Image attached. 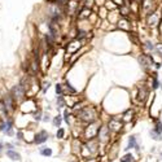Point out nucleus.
I'll return each mask as SVG.
<instances>
[{"label": "nucleus", "instance_id": "obj_22", "mask_svg": "<svg viewBox=\"0 0 162 162\" xmlns=\"http://www.w3.org/2000/svg\"><path fill=\"white\" fill-rule=\"evenodd\" d=\"M113 1L115 4H118V5H122V4H123V0H113Z\"/></svg>", "mask_w": 162, "mask_h": 162}, {"label": "nucleus", "instance_id": "obj_11", "mask_svg": "<svg viewBox=\"0 0 162 162\" xmlns=\"http://www.w3.org/2000/svg\"><path fill=\"white\" fill-rule=\"evenodd\" d=\"M132 161V156L131 154H126L123 158H121V162H131Z\"/></svg>", "mask_w": 162, "mask_h": 162}, {"label": "nucleus", "instance_id": "obj_18", "mask_svg": "<svg viewBox=\"0 0 162 162\" xmlns=\"http://www.w3.org/2000/svg\"><path fill=\"white\" fill-rule=\"evenodd\" d=\"M5 148H7L8 150H13V144H9V143H8L7 145H5Z\"/></svg>", "mask_w": 162, "mask_h": 162}, {"label": "nucleus", "instance_id": "obj_5", "mask_svg": "<svg viewBox=\"0 0 162 162\" xmlns=\"http://www.w3.org/2000/svg\"><path fill=\"white\" fill-rule=\"evenodd\" d=\"M48 136H49V135H48L46 131H40V132L37 135V136H35L34 141H35V144H42V143H44V141H47Z\"/></svg>", "mask_w": 162, "mask_h": 162}, {"label": "nucleus", "instance_id": "obj_1", "mask_svg": "<svg viewBox=\"0 0 162 162\" xmlns=\"http://www.w3.org/2000/svg\"><path fill=\"white\" fill-rule=\"evenodd\" d=\"M79 118L82 121H86V122H93L96 119V110L91 106H86L83 108L82 110L79 112Z\"/></svg>", "mask_w": 162, "mask_h": 162}, {"label": "nucleus", "instance_id": "obj_4", "mask_svg": "<svg viewBox=\"0 0 162 162\" xmlns=\"http://www.w3.org/2000/svg\"><path fill=\"white\" fill-rule=\"evenodd\" d=\"M108 137H109V128L108 127L99 128V139H100V141H106Z\"/></svg>", "mask_w": 162, "mask_h": 162}, {"label": "nucleus", "instance_id": "obj_12", "mask_svg": "<svg viewBox=\"0 0 162 162\" xmlns=\"http://www.w3.org/2000/svg\"><path fill=\"white\" fill-rule=\"evenodd\" d=\"M64 134H65V131L62 128H58V131H57V137L58 139H62L64 137Z\"/></svg>", "mask_w": 162, "mask_h": 162}, {"label": "nucleus", "instance_id": "obj_2", "mask_svg": "<svg viewBox=\"0 0 162 162\" xmlns=\"http://www.w3.org/2000/svg\"><path fill=\"white\" fill-rule=\"evenodd\" d=\"M25 93H26V92H25V89L22 88L21 84H17V86L13 87L11 95L13 96V99H14V100H22V99L25 97Z\"/></svg>", "mask_w": 162, "mask_h": 162}, {"label": "nucleus", "instance_id": "obj_20", "mask_svg": "<svg viewBox=\"0 0 162 162\" xmlns=\"http://www.w3.org/2000/svg\"><path fill=\"white\" fill-rule=\"evenodd\" d=\"M158 87V82H157V79L154 78V80H153V88H157Z\"/></svg>", "mask_w": 162, "mask_h": 162}, {"label": "nucleus", "instance_id": "obj_24", "mask_svg": "<svg viewBox=\"0 0 162 162\" xmlns=\"http://www.w3.org/2000/svg\"><path fill=\"white\" fill-rule=\"evenodd\" d=\"M1 150H3V144L0 143V152H1Z\"/></svg>", "mask_w": 162, "mask_h": 162}, {"label": "nucleus", "instance_id": "obj_14", "mask_svg": "<svg viewBox=\"0 0 162 162\" xmlns=\"http://www.w3.org/2000/svg\"><path fill=\"white\" fill-rule=\"evenodd\" d=\"M35 119H37V121H40V119H42V112H38V113L37 114H35Z\"/></svg>", "mask_w": 162, "mask_h": 162}, {"label": "nucleus", "instance_id": "obj_8", "mask_svg": "<svg viewBox=\"0 0 162 162\" xmlns=\"http://www.w3.org/2000/svg\"><path fill=\"white\" fill-rule=\"evenodd\" d=\"M40 154L46 156V157H49L52 154V150L49 149V148H40Z\"/></svg>", "mask_w": 162, "mask_h": 162}, {"label": "nucleus", "instance_id": "obj_7", "mask_svg": "<svg viewBox=\"0 0 162 162\" xmlns=\"http://www.w3.org/2000/svg\"><path fill=\"white\" fill-rule=\"evenodd\" d=\"M121 128V122H117V119H112V122L109 125V130H114V131H118Z\"/></svg>", "mask_w": 162, "mask_h": 162}, {"label": "nucleus", "instance_id": "obj_13", "mask_svg": "<svg viewBox=\"0 0 162 162\" xmlns=\"http://www.w3.org/2000/svg\"><path fill=\"white\" fill-rule=\"evenodd\" d=\"M153 131H156L157 134H161L162 132V125L158 123V125H157V127H156V130H153Z\"/></svg>", "mask_w": 162, "mask_h": 162}, {"label": "nucleus", "instance_id": "obj_3", "mask_svg": "<svg viewBox=\"0 0 162 162\" xmlns=\"http://www.w3.org/2000/svg\"><path fill=\"white\" fill-rule=\"evenodd\" d=\"M3 104L5 105V108H7V110L8 112H12L13 109H14V99H13V96L12 95H5V97L3 99Z\"/></svg>", "mask_w": 162, "mask_h": 162}, {"label": "nucleus", "instance_id": "obj_6", "mask_svg": "<svg viewBox=\"0 0 162 162\" xmlns=\"http://www.w3.org/2000/svg\"><path fill=\"white\" fill-rule=\"evenodd\" d=\"M7 156L9 157L12 161H20V160H21L20 153H17V152H14V150H7Z\"/></svg>", "mask_w": 162, "mask_h": 162}, {"label": "nucleus", "instance_id": "obj_17", "mask_svg": "<svg viewBox=\"0 0 162 162\" xmlns=\"http://www.w3.org/2000/svg\"><path fill=\"white\" fill-rule=\"evenodd\" d=\"M64 115H65V121L67 123H69V112L67 110H65V113H64Z\"/></svg>", "mask_w": 162, "mask_h": 162}, {"label": "nucleus", "instance_id": "obj_19", "mask_svg": "<svg viewBox=\"0 0 162 162\" xmlns=\"http://www.w3.org/2000/svg\"><path fill=\"white\" fill-rule=\"evenodd\" d=\"M58 1V4H60V5H65V4L67 3V0H57Z\"/></svg>", "mask_w": 162, "mask_h": 162}, {"label": "nucleus", "instance_id": "obj_9", "mask_svg": "<svg viewBox=\"0 0 162 162\" xmlns=\"http://www.w3.org/2000/svg\"><path fill=\"white\" fill-rule=\"evenodd\" d=\"M61 115H57L55 117V119H53V125H55V127H60V125H61Z\"/></svg>", "mask_w": 162, "mask_h": 162}, {"label": "nucleus", "instance_id": "obj_23", "mask_svg": "<svg viewBox=\"0 0 162 162\" xmlns=\"http://www.w3.org/2000/svg\"><path fill=\"white\" fill-rule=\"evenodd\" d=\"M160 24H161V26H160V33H161V38H162V21L160 22Z\"/></svg>", "mask_w": 162, "mask_h": 162}, {"label": "nucleus", "instance_id": "obj_25", "mask_svg": "<svg viewBox=\"0 0 162 162\" xmlns=\"http://www.w3.org/2000/svg\"><path fill=\"white\" fill-rule=\"evenodd\" d=\"M161 157H162V156H161Z\"/></svg>", "mask_w": 162, "mask_h": 162}, {"label": "nucleus", "instance_id": "obj_15", "mask_svg": "<svg viewBox=\"0 0 162 162\" xmlns=\"http://www.w3.org/2000/svg\"><path fill=\"white\" fill-rule=\"evenodd\" d=\"M17 139H20V140H21V139H24V132H22L21 130H20V131H17Z\"/></svg>", "mask_w": 162, "mask_h": 162}, {"label": "nucleus", "instance_id": "obj_21", "mask_svg": "<svg viewBox=\"0 0 162 162\" xmlns=\"http://www.w3.org/2000/svg\"><path fill=\"white\" fill-rule=\"evenodd\" d=\"M130 114H134V113H132L131 110H128L127 113H126V115H130ZM128 119H130V117H126V118H125V121H128Z\"/></svg>", "mask_w": 162, "mask_h": 162}, {"label": "nucleus", "instance_id": "obj_16", "mask_svg": "<svg viewBox=\"0 0 162 162\" xmlns=\"http://www.w3.org/2000/svg\"><path fill=\"white\" fill-rule=\"evenodd\" d=\"M56 92L58 93V95H61V93H62V89H61V86H60V84H57V86H56Z\"/></svg>", "mask_w": 162, "mask_h": 162}, {"label": "nucleus", "instance_id": "obj_10", "mask_svg": "<svg viewBox=\"0 0 162 162\" xmlns=\"http://www.w3.org/2000/svg\"><path fill=\"white\" fill-rule=\"evenodd\" d=\"M134 147H137V145H136V143H135V136H131V137H130V140H128V148H127V149L134 148Z\"/></svg>", "mask_w": 162, "mask_h": 162}]
</instances>
